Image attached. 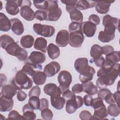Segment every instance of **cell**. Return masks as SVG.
I'll use <instances>...</instances> for the list:
<instances>
[{
  "mask_svg": "<svg viewBox=\"0 0 120 120\" xmlns=\"http://www.w3.org/2000/svg\"><path fill=\"white\" fill-rule=\"evenodd\" d=\"M119 68L120 64L118 63L109 68H101L97 72L98 85L104 88L112 85L119 75Z\"/></svg>",
  "mask_w": 120,
  "mask_h": 120,
  "instance_id": "cell-1",
  "label": "cell"
},
{
  "mask_svg": "<svg viewBox=\"0 0 120 120\" xmlns=\"http://www.w3.org/2000/svg\"><path fill=\"white\" fill-rule=\"evenodd\" d=\"M11 84L17 90H28L32 87L33 82L26 73L20 70L16 73L15 77L11 82Z\"/></svg>",
  "mask_w": 120,
  "mask_h": 120,
  "instance_id": "cell-2",
  "label": "cell"
},
{
  "mask_svg": "<svg viewBox=\"0 0 120 120\" xmlns=\"http://www.w3.org/2000/svg\"><path fill=\"white\" fill-rule=\"evenodd\" d=\"M5 50L8 54L16 57L20 61H25L27 59V52L15 41L8 44Z\"/></svg>",
  "mask_w": 120,
  "mask_h": 120,
  "instance_id": "cell-3",
  "label": "cell"
},
{
  "mask_svg": "<svg viewBox=\"0 0 120 120\" xmlns=\"http://www.w3.org/2000/svg\"><path fill=\"white\" fill-rule=\"evenodd\" d=\"M48 8L45 11L47 15L46 21L53 22L58 21L62 14V10L59 8L58 1L48 0Z\"/></svg>",
  "mask_w": 120,
  "mask_h": 120,
  "instance_id": "cell-4",
  "label": "cell"
},
{
  "mask_svg": "<svg viewBox=\"0 0 120 120\" xmlns=\"http://www.w3.org/2000/svg\"><path fill=\"white\" fill-rule=\"evenodd\" d=\"M119 19L106 15L103 19V25L104 26V31L109 34H115L116 29L119 30Z\"/></svg>",
  "mask_w": 120,
  "mask_h": 120,
  "instance_id": "cell-5",
  "label": "cell"
},
{
  "mask_svg": "<svg viewBox=\"0 0 120 120\" xmlns=\"http://www.w3.org/2000/svg\"><path fill=\"white\" fill-rule=\"evenodd\" d=\"M72 81V76L68 71L62 70L60 72L58 76V81L62 93L69 90V85Z\"/></svg>",
  "mask_w": 120,
  "mask_h": 120,
  "instance_id": "cell-6",
  "label": "cell"
},
{
  "mask_svg": "<svg viewBox=\"0 0 120 120\" xmlns=\"http://www.w3.org/2000/svg\"><path fill=\"white\" fill-rule=\"evenodd\" d=\"M31 2L30 0H22L20 13L21 16L28 21H31L35 18V13L30 8Z\"/></svg>",
  "mask_w": 120,
  "mask_h": 120,
  "instance_id": "cell-7",
  "label": "cell"
},
{
  "mask_svg": "<svg viewBox=\"0 0 120 120\" xmlns=\"http://www.w3.org/2000/svg\"><path fill=\"white\" fill-rule=\"evenodd\" d=\"M34 31L38 34L46 38H49L53 36L55 33V28L48 25L35 23L33 25Z\"/></svg>",
  "mask_w": 120,
  "mask_h": 120,
  "instance_id": "cell-8",
  "label": "cell"
},
{
  "mask_svg": "<svg viewBox=\"0 0 120 120\" xmlns=\"http://www.w3.org/2000/svg\"><path fill=\"white\" fill-rule=\"evenodd\" d=\"M66 101V111L69 114L74 113L78 108L82 107L83 104L82 98L80 96H75Z\"/></svg>",
  "mask_w": 120,
  "mask_h": 120,
  "instance_id": "cell-9",
  "label": "cell"
},
{
  "mask_svg": "<svg viewBox=\"0 0 120 120\" xmlns=\"http://www.w3.org/2000/svg\"><path fill=\"white\" fill-rule=\"evenodd\" d=\"M84 39L82 30L74 31L70 33L69 44L75 48L80 47Z\"/></svg>",
  "mask_w": 120,
  "mask_h": 120,
  "instance_id": "cell-10",
  "label": "cell"
},
{
  "mask_svg": "<svg viewBox=\"0 0 120 120\" xmlns=\"http://www.w3.org/2000/svg\"><path fill=\"white\" fill-rule=\"evenodd\" d=\"M67 11L69 14L70 17L72 22L82 23L83 21V15L77 9L76 5L73 6H66Z\"/></svg>",
  "mask_w": 120,
  "mask_h": 120,
  "instance_id": "cell-11",
  "label": "cell"
},
{
  "mask_svg": "<svg viewBox=\"0 0 120 120\" xmlns=\"http://www.w3.org/2000/svg\"><path fill=\"white\" fill-rule=\"evenodd\" d=\"M120 61V55L119 51H113L105 56L103 68H109Z\"/></svg>",
  "mask_w": 120,
  "mask_h": 120,
  "instance_id": "cell-12",
  "label": "cell"
},
{
  "mask_svg": "<svg viewBox=\"0 0 120 120\" xmlns=\"http://www.w3.org/2000/svg\"><path fill=\"white\" fill-rule=\"evenodd\" d=\"M22 0H10L7 1L5 8L7 12L12 15H15L19 12V7H21Z\"/></svg>",
  "mask_w": 120,
  "mask_h": 120,
  "instance_id": "cell-13",
  "label": "cell"
},
{
  "mask_svg": "<svg viewBox=\"0 0 120 120\" xmlns=\"http://www.w3.org/2000/svg\"><path fill=\"white\" fill-rule=\"evenodd\" d=\"M69 32L66 30H61L58 32L56 35L55 42L59 46L64 47L69 44Z\"/></svg>",
  "mask_w": 120,
  "mask_h": 120,
  "instance_id": "cell-14",
  "label": "cell"
},
{
  "mask_svg": "<svg viewBox=\"0 0 120 120\" xmlns=\"http://www.w3.org/2000/svg\"><path fill=\"white\" fill-rule=\"evenodd\" d=\"M60 69V66L56 61H52L45 66L44 72L47 77L53 76L57 74Z\"/></svg>",
  "mask_w": 120,
  "mask_h": 120,
  "instance_id": "cell-15",
  "label": "cell"
},
{
  "mask_svg": "<svg viewBox=\"0 0 120 120\" xmlns=\"http://www.w3.org/2000/svg\"><path fill=\"white\" fill-rule=\"evenodd\" d=\"M82 29L83 33L86 37L91 38L95 35L97 30V26L89 21H85L82 22Z\"/></svg>",
  "mask_w": 120,
  "mask_h": 120,
  "instance_id": "cell-16",
  "label": "cell"
},
{
  "mask_svg": "<svg viewBox=\"0 0 120 120\" xmlns=\"http://www.w3.org/2000/svg\"><path fill=\"white\" fill-rule=\"evenodd\" d=\"M44 92L45 94L51 97L60 96L62 94L60 87L53 83H49L45 85L44 87Z\"/></svg>",
  "mask_w": 120,
  "mask_h": 120,
  "instance_id": "cell-17",
  "label": "cell"
},
{
  "mask_svg": "<svg viewBox=\"0 0 120 120\" xmlns=\"http://www.w3.org/2000/svg\"><path fill=\"white\" fill-rule=\"evenodd\" d=\"M30 62L35 64H41L44 63L46 60L45 54L41 52L33 51L28 57Z\"/></svg>",
  "mask_w": 120,
  "mask_h": 120,
  "instance_id": "cell-18",
  "label": "cell"
},
{
  "mask_svg": "<svg viewBox=\"0 0 120 120\" xmlns=\"http://www.w3.org/2000/svg\"><path fill=\"white\" fill-rule=\"evenodd\" d=\"M14 105V100L12 98H8L0 96V111L1 112H9L12 110Z\"/></svg>",
  "mask_w": 120,
  "mask_h": 120,
  "instance_id": "cell-19",
  "label": "cell"
},
{
  "mask_svg": "<svg viewBox=\"0 0 120 120\" xmlns=\"http://www.w3.org/2000/svg\"><path fill=\"white\" fill-rule=\"evenodd\" d=\"M11 30L15 35H21L24 32V27L22 22L18 18H14L10 19Z\"/></svg>",
  "mask_w": 120,
  "mask_h": 120,
  "instance_id": "cell-20",
  "label": "cell"
},
{
  "mask_svg": "<svg viewBox=\"0 0 120 120\" xmlns=\"http://www.w3.org/2000/svg\"><path fill=\"white\" fill-rule=\"evenodd\" d=\"M114 1H96L95 9L99 14H106L109 10L111 4Z\"/></svg>",
  "mask_w": 120,
  "mask_h": 120,
  "instance_id": "cell-21",
  "label": "cell"
},
{
  "mask_svg": "<svg viewBox=\"0 0 120 120\" xmlns=\"http://www.w3.org/2000/svg\"><path fill=\"white\" fill-rule=\"evenodd\" d=\"M96 71L95 69L91 66H89V68L84 71L80 74L79 79L82 83H86L90 81L93 79V75Z\"/></svg>",
  "mask_w": 120,
  "mask_h": 120,
  "instance_id": "cell-22",
  "label": "cell"
},
{
  "mask_svg": "<svg viewBox=\"0 0 120 120\" xmlns=\"http://www.w3.org/2000/svg\"><path fill=\"white\" fill-rule=\"evenodd\" d=\"M89 67L88 60L86 58H79L75 60L74 63L75 69L80 74L86 70Z\"/></svg>",
  "mask_w": 120,
  "mask_h": 120,
  "instance_id": "cell-23",
  "label": "cell"
},
{
  "mask_svg": "<svg viewBox=\"0 0 120 120\" xmlns=\"http://www.w3.org/2000/svg\"><path fill=\"white\" fill-rule=\"evenodd\" d=\"M94 109V112L90 120H104L108 116V112L105 105Z\"/></svg>",
  "mask_w": 120,
  "mask_h": 120,
  "instance_id": "cell-24",
  "label": "cell"
},
{
  "mask_svg": "<svg viewBox=\"0 0 120 120\" xmlns=\"http://www.w3.org/2000/svg\"><path fill=\"white\" fill-rule=\"evenodd\" d=\"M35 69L42 70V66L40 64H35L30 62H27L23 66L21 70L27 75L32 76L36 71Z\"/></svg>",
  "mask_w": 120,
  "mask_h": 120,
  "instance_id": "cell-25",
  "label": "cell"
},
{
  "mask_svg": "<svg viewBox=\"0 0 120 120\" xmlns=\"http://www.w3.org/2000/svg\"><path fill=\"white\" fill-rule=\"evenodd\" d=\"M17 89L11 84L4 85L1 89V96L12 98L17 92Z\"/></svg>",
  "mask_w": 120,
  "mask_h": 120,
  "instance_id": "cell-26",
  "label": "cell"
},
{
  "mask_svg": "<svg viewBox=\"0 0 120 120\" xmlns=\"http://www.w3.org/2000/svg\"><path fill=\"white\" fill-rule=\"evenodd\" d=\"M11 28L10 20L3 13H0V30L2 31L7 32Z\"/></svg>",
  "mask_w": 120,
  "mask_h": 120,
  "instance_id": "cell-27",
  "label": "cell"
},
{
  "mask_svg": "<svg viewBox=\"0 0 120 120\" xmlns=\"http://www.w3.org/2000/svg\"><path fill=\"white\" fill-rule=\"evenodd\" d=\"M34 109L30 105L29 103L25 104L22 107L23 116L25 120H34L36 118V115L34 113Z\"/></svg>",
  "mask_w": 120,
  "mask_h": 120,
  "instance_id": "cell-28",
  "label": "cell"
},
{
  "mask_svg": "<svg viewBox=\"0 0 120 120\" xmlns=\"http://www.w3.org/2000/svg\"><path fill=\"white\" fill-rule=\"evenodd\" d=\"M50 100L52 106L57 110L62 109L66 102L64 98L60 96L51 97Z\"/></svg>",
  "mask_w": 120,
  "mask_h": 120,
  "instance_id": "cell-29",
  "label": "cell"
},
{
  "mask_svg": "<svg viewBox=\"0 0 120 120\" xmlns=\"http://www.w3.org/2000/svg\"><path fill=\"white\" fill-rule=\"evenodd\" d=\"M31 77L35 84L41 85L45 83L47 76L44 72L36 70Z\"/></svg>",
  "mask_w": 120,
  "mask_h": 120,
  "instance_id": "cell-30",
  "label": "cell"
},
{
  "mask_svg": "<svg viewBox=\"0 0 120 120\" xmlns=\"http://www.w3.org/2000/svg\"><path fill=\"white\" fill-rule=\"evenodd\" d=\"M47 53L49 58L52 60H54L58 58L60 55V50L58 46L50 43L47 48Z\"/></svg>",
  "mask_w": 120,
  "mask_h": 120,
  "instance_id": "cell-31",
  "label": "cell"
},
{
  "mask_svg": "<svg viewBox=\"0 0 120 120\" xmlns=\"http://www.w3.org/2000/svg\"><path fill=\"white\" fill-rule=\"evenodd\" d=\"M47 40L44 38L39 37L36 38L34 44V48L40 51L43 52H46L47 50Z\"/></svg>",
  "mask_w": 120,
  "mask_h": 120,
  "instance_id": "cell-32",
  "label": "cell"
},
{
  "mask_svg": "<svg viewBox=\"0 0 120 120\" xmlns=\"http://www.w3.org/2000/svg\"><path fill=\"white\" fill-rule=\"evenodd\" d=\"M83 86V91L90 96L94 95L98 93V88L92 82L89 81L86 83H82Z\"/></svg>",
  "mask_w": 120,
  "mask_h": 120,
  "instance_id": "cell-33",
  "label": "cell"
},
{
  "mask_svg": "<svg viewBox=\"0 0 120 120\" xmlns=\"http://www.w3.org/2000/svg\"><path fill=\"white\" fill-rule=\"evenodd\" d=\"M96 1L92 0H77L76 3V7L79 10H85L88 8H92L95 6Z\"/></svg>",
  "mask_w": 120,
  "mask_h": 120,
  "instance_id": "cell-34",
  "label": "cell"
},
{
  "mask_svg": "<svg viewBox=\"0 0 120 120\" xmlns=\"http://www.w3.org/2000/svg\"><path fill=\"white\" fill-rule=\"evenodd\" d=\"M34 42V38L30 35H24L20 39V45L24 48H31Z\"/></svg>",
  "mask_w": 120,
  "mask_h": 120,
  "instance_id": "cell-35",
  "label": "cell"
},
{
  "mask_svg": "<svg viewBox=\"0 0 120 120\" xmlns=\"http://www.w3.org/2000/svg\"><path fill=\"white\" fill-rule=\"evenodd\" d=\"M102 47L98 44L93 45L90 49V55L93 59L98 58L103 54Z\"/></svg>",
  "mask_w": 120,
  "mask_h": 120,
  "instance_id": "cell-36",
  "label": "cell"
},
{
  "mask_svg": "<svg viewBox=\"0 0 120 120\" xmlns=\"http://www.w3.org/2000/svg\"><path fill=\"white\" fill-rule=\"evenodd\" d=\"M115 37V34H109L104 31L99 32L98 35V39L103 43H107L112 40Z\"/></svg>",
  "mask_w": 120,
  "mask_h": 120,
  "instance_id": "cell-37",
  "label": "cell"
},
{
  "mask_svg": "<svg viewBox=\"0 0 120 120\" xmlns=\"http://www.w3.org/2000/svg\"><path fill=\"white\" fill-rule=\"evenodd\" d=\"M107 111L108 114L112 117H117L120 113V106L117 104H110L108 106Z\"/></svg>",
  "mask_w": 120,
  "mask_h": 120,
  "instance_id": "cell-38",
  "label": "cell"
},
{
  "mask_svg": "<svg viewBox=\"0 0 120 120\" xmlns=\"http://www.w3.org/2000/svg\"><path fill=\"white\" fill-rule=\"evenodd\" d=\"M14 41V39L10 36L6 34L2 35L0 36V46L3 49H5L8 44Z\"/></svg>",
  "mask_w": 120,
  "mask_h": 120,
  "instance_id": "cell-39",
  "label": "cell"
},
{
  "mask_svg": "<svg viewBox=\"0 0 120 120\" xmlns=\"http://www.w3.org/2000/svg\"><path fill=\"white\" fill-rule=\"evenodd\" d=\"M28 103L34 110L39 109L40 99L38 97L32 96L30 97Z\"/></svg>",
  "mask_w": 120,
  "mask_h": 120,
  "instance_id": "cell-40",
  "label": "cell"
},
{
  "mask_svg": "<svg viewBox=\"0 0 120 120\" xmlns=\"http://www.w3.org/2000/svg\"><path fill=\"white\" fill-rule=\"evenodd\" d=\"M33 4L36 8L46 11L48 8V0H33Z\"/></svg>",
  "mask_w": 120,
  "mask_h": 120,
  "instance_id": "cell-41",
  "label": "cell"
},
{
  "mask_svg": "<svg viewBox=\"0 0 120 120\" xmlns=\"http://www.w3.org/2000/svg\"><path fill=\"white\" fill-rule=\"evenodd\" d=\"M41 115L44 120H50L53 118V113L48 108L44 109L41 111Z\"/></svg>",
  "mask_w": 120,
  "mask_h": 120,
  "instance_id": "cell-42",
  "label": "cell"
},
{
  "mask_svg": "<svg viewBox=\"0 0 120 120\" xmlns=\"http://www.w3.org/2000/svg\"><path fill=\"white\" fill-rule=\"evenodd\" d=\"M35 18L40 21L46 20L47 15L45 11L38 10L35 12Z\"/></svg>",
  "mask_w": 120,
  "mask_h": 120,
  "instance_id": "cell-43",
  "label": "cell"
},
{
  "mask_svg": "<svg viewBox=\"0 0 120 120\" xmlns=\"http://www.w3.org/2000/svg\"><path fill=\"white\" fill-rule=\"evenodd\" d=\"M8 120H25L23 115H20L15 110L11 111L8 114Z\"/></svg>",
  "mask_w": 120,
  "mask_h": 120,
  "instance_id": "cell-44",
  "label": "cell"
},
{
  "mask_svg": "<svg viewBox=\"0 0 120 120\" xmlns=\"http://www.w3.org/2000/svg\"><path fill=\"white\" fill-rule=\"evenodd\" d=\"M68 30L70 33L82 30V23L76 22H72L70 23L68 26Z\"/></svg>",
  "mask_w": 120,
  "mask_h": 120,
  "instance_id": "cell-45",
  "label": "cell"
},
{
  "mask_svg": "<svg viewBox=\"0 0 120 120\" xmlns=\"http://www.w3.org/2000/svg\"><path fill=\"white\" fill-rule=\"evenodd\" d=\"M41 93L40 88L38 86H35L30 90L29 92L28 96L29 97L32 96H37L38 97L40 96Z\"/></svg>",
  "mask_w": 120,
  "mask_h": 120,
  "instance_id": "cell-46",
  "label": "cell"
},
{
  "mask_svg": "<svg viewBox=\"0 0 120 120\" xmlns=\"http://www.w3.org/2000/svg\"><path fill=\"white\" fill-rule=\"evenodd\" d=\"M105 105L103 103V100L99 98H97L93 99L91 106L93 108L95 109L98 107H100L103 105Z\"/></svg>",
  "mask_w": 120,
  "mask_h": 120,
  "instance_id": "cell-47",
  "label": "cell"
},
{
  "mask_svg": "<svg viewBox=\"0 0 120 120\" xmlns=\"http://www.w3.org/2000/svg\"><path fill=\"white\" fill-rule=\"evenodd\" d=\"M111 92V90L108 89L103 88L101 89L98 91V98L102 99L103 100H105V98L106 95L109 93Z\"/></svg>",
  "mask_w": 120,
  "mask_h": 120,
  "instance_id": "cell-48",
  "label": "cell"
},
{
  "mask_svg": "<svg viewBox=\"0 0 120 120\" xmlns=\"http://www.w3.org/2000/svg\"><path fill=\"white\" fill-rule=\"evenodd\" d=\"M92 117L91 113L87 110L82 111L79 114V118L82 120H90Z\"/></svg>",
  "mask_w": 120,
  "mask_h": 120,
  "instance_id": "cell-49",
  "label": "cell"
},
{
  "mask_svg": "<svg viewBox=\"0 0 120 120\" xmlns=\"http://www.w3.org/2000/svg\"><path fill=\"white\" fill-rule=\"evenodd\" d=\"M89 21L94 23L96 25H97L100 23V19L98 15L95 14H92L90 15L89 17Z\"/></svg>",
  "mask_w": 120,
  "mask_h": 120,
  "instance_id": "cell-50",
  "label": "cell"
},
{
  "mask_svg": "<svg viewBox=\"0 0 120 120\" xmlns=\"http://www.w3.org/2000/svg\"><path fill=\"white\" fill-rule=\"evenodd\" d=\"M105 60L104 58L102 56H101L97 59H91L90 60V62H92L93 61L94 62V63L97 67H99V68H102L104 65Z\"/></svg>",
  "mask_w": 120,
  "mask_h": 120,
  "instance_id": "cell-51",
  "label": "cell"
},
{
  "mask_svg": "<svg viewBox=\"0 0 120 120\" xmlns=\"http://www.w3.org/2000/svg\"><path fill=\"white\" fill-rule=\"evenodd\" d=\"M83 86L82 84L76 83L75 84L72 88V91L74 94L79 93L83 91Z\"/></svg>",
  "mask_w": 120,
  "mask_h": 120,
  "instance_id": "cell-52",
  "label": "cell"
},
{
  "mask_svg": "<svg viewBox=\"0 0 120 120\" xmlns=\"http://www.w3.org/2000/svg\"><path fill=\"white\" fill-rule=\"evenodd\" d=\"M62 97L64 98L66 101L69 99L72 98L76 96L72 91H70L69 90H65L64 92H63L62 93Z\"/></svg>",
  "mask_w": 120,
  "mask_h": 120,
  "instance_id": "cell-53",
  "label": "cell"
},
{
  "mask_svg": "<svg viewBox=\"0 0 120 120\" xmlns=\"http://www.w3.org/2000/svg\"><path fill=\"white\" fill-rule=\"evenodd\" d=\"M49 102L48 100L45 98H42L40 99V107L39 110L41 111L44 109L48 108Z\"/></svg>",
  "mask_w": 120,
  "mask_h": 120,
  "instance_id": "cell-54",
  "label": "cell"
},
{
  "mask_svg": "<svg viewBox=\"0 0 120 120\" xmlns=\"http://www.w3.org/2000/svg\"><path fill=\"white\" fill-rule=\"evenodd\" d=\"M103 53L105 55L114 51V48L110 45H106L102 47Z\"/></svg>",
  "mask_w": 120,
  "mask_h": 120,
  "instance_id": "cell-55",
  "label": "cell"
},
{
  "mask_svg": "<svg viewBox=\"0 0 120 120\" xmlns=\"http://www.w3.org/2000/svg\"><path fill=\"white\" fill-rule=\"evenodd\" d=\"M27 94L21 90H19L17 92V98L19 101H23L27 98Z\"/></svg>",
  "mask_w": 120,
  "mask_h": 120,
  "instance_id": "cell-56",
  "label": "cell"
},
{
  "mask_svg": "<svg viewBox=\"0 0 120 120\" xmlns=\"http://www.w3.org/2000/svg\"><path fill=\"white\" fill-rule=\"evenodd\" d=\"M93 99V98L89 95H85L83 98V101L84 105L87 106H91Z\"/></svg>",
  "mask_w": 120,
  "mask_h": 120,
  "instance_id": "cell-57",
  "label": "cell"
},
{
  "mask_svg": "<svg viewBox=\"0 0 120 120\" xmlns=\"http://www.w3.org/2000/svg\"><path fill=\"white\" fill-rule=\"evenodd\" d=\"M104 100L108 104H112L115 103L113 94L112 92L109 93L106 95Z\"/></svg>",
  "mask_w": 120,
  "mask_h": 120,
  "instance_id": "cell-58",
  "label": "cell"
},
{
  "mask_svg": "<svg viewBox=\"0 0 120 120\" xmlns=\"http://www.w3.org/2000/svg\"><path fill=\"white\" fill-rule=\"evenodd\" d=\"M77 0H61V2L65 4L66 6H73L76 5Z\"/></svg>",
  "mask_w": 120,
  "mask_h": 120,
  "instance_id": "cell-59",
  "label": "cell"
},
{
  "mask_svg": "<svg viewBox=\"0 0 120 120\" xmlns=\"http://www.w3.org/2000/svg\"><path fill=\"white\" fill-rule=\"evenodd\" d=\"M113 95L115 102L120 106V91L117 90L114 94H113Z\"/></svg>",
  "mask_w": 120,
  "mask_h": 120,
  "instance_id": "cell-60",
  "label": "cell"
},
{
  "mask_svg": "<svg viewBox=\"0 0 120 120\" xmlns=\"http://www.w3.org/2000/svg\"><path fill=\"white\" fill-rule=\"evenodd\" d=\"M0 86H1V87H2V86H4V85L5 84V83H6L7 78H6V77H5L4 78V79H3V78L2 74H0Z\"/></svg>",
  "mask_w": 120,
  "mask_h": 120,
  "instance_id": "cell-61",
  "label": "cell"
}]
</instances>
